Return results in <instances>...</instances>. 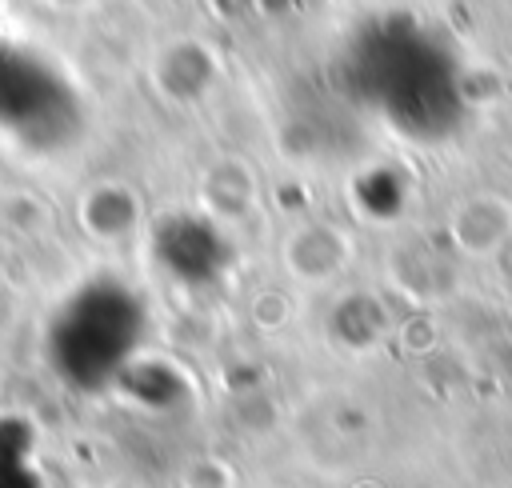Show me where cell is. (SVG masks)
I'll use <instances>...</instances> for the list:
<instances>
[{
    "label": "cell",
    "instance_id": "cell-1",
    "mask_svg": "<svg viewBox=\"0 0 512 488\" xmlns=\"http://www.w3.org/2000/svg\"><path fill=\"white\" fill-rule=\"evenodd\" d=\"M280 260L296 284L316 288V284L340 276V268L348 264V240L328 224H300L284 236Z\"/></svg>",
    "mask_w": 512,
    "mask_h": 488
},
{
    "label": "cell",
    "instance_id": "cell-2",
    "mask_svg": "<svg viewBox=\"0 0 512 488\" xmlns=\"http://www.w3.org/2000/svg\"><path fill=\"white\" fill-rule=\"evenodd\" d=\"M84 228L96 240H120L136 228V200L120 184H100L84 200Z\"/></svg>",
    "mask_w": 512,
    "mask_h": 488
},
{
    "label": "cell",
    "instance_id": "cell-3",
    "mask_svg": "<svg viewBox=\"0 0 512 488\" xmlns=\"http://www.w3.org/2000/svg\"><path fill=\"white\" fill-rule=\"evenodd\" d=\"M20 316H24V296H20V288L0 272V340L12 336V328L20 324Z\"/></svg>",
    "mask_w": 512,
    "mask_h": 488
}]
</instances>
